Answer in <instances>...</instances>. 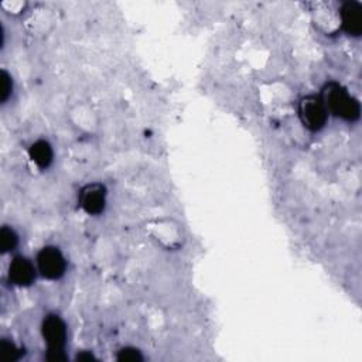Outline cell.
<instances>
[{
	"label": "cell",
	"instance_id": "obj_1",
	"mask_svg": "<svg viewBox=\"0 0 362 362\" xmlns=\"http://www.w3.org/2000/svg\"><path fill=\"white\" fill-rule=\"evenodd\" d=\"M329 115L346 122H356L361 116L359 100L348 92L341 83L331 81L327 82L320 93Z\"/></svg>",
	"mask_w": 362,
	"mask_h": 362
},
{
	"label": "cell",
	"instance_id": "obj_2",
	"mask_svg": "<svg viewBox=\"0 0 362 362\" xmlns=\"http://www.w3.org/2000/svg\"><path fill=\"white\" fill-rule=\"evenodd\" d=\"M328 115L320 95H305L298 102L300 120L311 132L321 130L328 120Z\"/></svg>",
	"mask_w": 362,
	"mask_h": 362
},
{
	"label": "cell",
	"instance_id": "obj_3",
	"mask_svg": "<svg viewBox=\"0 0 362 362\" xmlns=\"http://www.w3.org/2000/svg\"><path fill=\"white\" fill-rule=\"evenodd\" d=\"M37 270L48 280H58L65 274L66 260L59 247L48 245L37 253Z\"/></svg>",
	"mask_w": 362,
	"mask_h": 362
},
{
	"label": "cell",
	"instance_id": "obj_4",
	"mask_svg": "<svg viewBox=\"0 0 362 362\" xmlns=\"http://www.w3.org/2000/svg\"><path fill=\"white\" fill-rule=\"evenodd\" d=\"M41 334L47 351H64L66 344V324L58 314H47L41 322Z\"/></svg>",
	"mask_w": 362,
	"mask_h": 362
},
{
	"label": "cell",
	"instance_id": "obj_5",
	"mask_svg": "<svg viewBox=\"0 0 362 362\" xmlns=\"http://www.w3.org/2000/svg\"><path fill=\"white\" fill-rule=\"evenodd\" d=\"M106 187L100 182L86 184L78 194V202L88 215H99L106 206Z\"/></svg>",
	"mask_w": 362,
	"mask_h": 362
},
{
	"label": "cell",
	"instance_id": "obj_6",
	"mask_svg": "<svg viewBox=\"0 0 362 362\" xmlns=\"http://www.w3.org/2000/svg\"><path fill=\"white\" fill-rule=\"evenodd\" d=\"M339 25L349 37H359L362 33V4L355 0L344 1L339 7Z\"/></svg>",
	"mask_w": 362,
	"mask_h": 362
},
{
	"label": "cell",
	"instance_id": "obj_7",
	"mask_svg": "<svg viewBox=\"0 0 362 362\" xmlns=\"http://www.w3.org/2000/svg\"><path fill=\"white\" fill-rule=\"evenodd\" d=\"M37 272V267L30 259L24 256H16L8 266V280L16 286L27 287L34 283Z\"/></svg>",
	"mask_w": 362,
	"mask_h": 362
},
{
	"label": "cell",
	"instance_id": "obj_8",
	"mask_svg": "<svg viewBox=\"0 0 362 362\" xmlns=\"http://www.w3.org/2000/svg\"><path fill=\"white\" fill-rule=\"evenodd\" d=\"M28 156L38 168H48L54 160V150L47 140L40 139L30 146Z\"/></svg>",
	"mask_w": 362,
	"mask_h": 362
},
{
	"label": "cell",
	"instance_id": "obj_9",
	"mask_svg": "<svg viewBox=\"0 0 362 362\" xmlns=\"http://www.w3.org/2000/svg\"><path fill=\"white\" fill-rule=\"evenodd\" d=\"M18 245V235L16 233V230L13 228L8 226H3L0 229V246H1V252L3 253H8L11 250H14Z\"/></svg>",
	"mask_w": 362,
	"mask_h": 362
},
{
	"label": "cell",
	"instance_id": "obj_10",
	"mask_svg": "<svg viewBox=\"0 0 362 362\" xmlns=\"http://www.w3.org/2000/svg\"><path fill=\"white\" fill-rule=\"evenodd\" d=\"M21 356V349L16 346L14 342L8 341V339H1L0 341V358L4 362H13L20 359Z\"/></svg>",
	"mask_w": 362,
	"mask_h": 362
},
{
	"label": "cell",
	"instance_id": "obj_11",
	"mask_svg": "<svg viewBox=\"0 0 362 362\" xmlns=\"http://www.w3.org/2000/svg\"><path fill=\"white\" fill-rule=\"evenodd\" d=\"M116 359L120 362H139V361H143V355L134 346H124L117 351Z\"/></svg>",
	"mask_w": 362,
	"mask_h": 362
},
{
	"label": "cell",
	"instance_id": "obj_12",
	"mask_svg": "<svg viewBox=\"0 0 362 362\" xmlns=\"http://www.w3.org/2000/svg\"><path fill=\"white\" fill-rule=\"evenodd\" d=\"M11 90H13V81H11V76L8 75L7 71H1V90H0V100L1 103H4L10 95H11Z\"/></svg>",
	"mask_w": 362,
	"mask_h": 362
},
{
	"label": "cell",
	"instance_id": "obj_13",
	"mask_svg": "<svg viewBox=\"0 0 362 362\" xmlns=\"http://www.w3.org/2000/svg\"><path fill=\"white\" fill-rule=\"evenodd\" d=\"M75 359H76V361H95L96 358H95V355H93L92 352H89V351H81V352L76 354Z\"/></svg>",
	"mask_w": 362,
	"mask_h": 362
}]
</instances>
